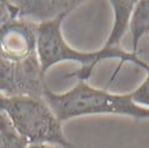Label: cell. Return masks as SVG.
Segmentation results:
<instances>
[{
	"label": "cell",
	"instance_id": "ba28073f",
	"mask_svg": "<svg viewBox=\"0 0 149 148\" xmlns=\"http://www.w3.org/2000/svg\"><path fill=\"white\" fill-rule=\"evenodd\" d=\"M0 135L3 137L4 148H27L28 143L12 127L9 118L3 112L0 114Z\"/></svg>",
	"mask_w": 149,
	"mask_h": 148
},
{
	"label": "cell",
	"instance_id": "3957f363",
	"mask_svg": "<svg viewBox=\"0 0 149 148\" xmlns=\"http://www.w3.org/2000/svg\"><path fill=\"white\" fill-rule=\"evenodd\" d=\"M43 98L61 122L88 115H119L134 120L149 119V109L137 105L130 93H113L92 87L84 81H77L71 89L64 93H55L47 87Z\"/></svg>",
	"mask_w": 149,
	"mask_h": 148
},
{
	"label": "cell",
	"instance_id": "7c38bea8",
	"mask_svg": "<svg viewBox=\"0 0 149 148\" xmlns=\"http://www.w3.org/2000/svg\"><path fill=\"white\" fill-rule=\"evenodd\" d=\"M0 148H4V142H3V137L0 135Z\"/></svg>",
	"mask_w": 149,
	"mask_h": 148
},
{
	"label": "cell",
	"instance_id": "6da1fadb",
	"mask_svg": "<svg viewBox=\"0 0 149 148\" xmlns=\"http://www.w3.org/2000/svg\"><path fill=\"white\" fill-rule=\"evenodd\" d=\"M38 23L11 18L0 24V94L43 97L45 75L37 49Z\"/></svg>",
	"mask_w": 149,
	"mask_h": 148
},
{
	"label": "cell",
	"instance_id": "277c9868",
	"mask_svg": "<svg viewBox=\"0 0 149 148\" xmlns=\"http://www.w3.org/2000/svg\"><path fill=\"white\" fill-rule=\"evenodd\" d=\"M3 112L28 146L50 145L72 148L64 135L63 122L43 97H4Z\"/></svg>",
	"mask_w": 149,
	"mask_h": 148
},
{
	"label": "cell",
	"instance_id": "8fae6325",
	"mask_svg": "<svg viewBox=\"0 0 149 148\" xmlns=\"http://www.w3.org/2000/svg\"><path fill=\"white\" fill-rule=\"evenodd\" d=\"M3 101H4V96L0 94V114L3 113Z\"/></svg>",
	"mask_w": 149,
	"mask_h": 148
},
{
	"label": "cell",
	"instance_id": "5b68a950",
	"mask_svg": "<svg viewBox=\"0 0 149 148\" xmlns=\"http://www.w3.org/2000/svg\"><path fill=\"white\" fill-rule=\"evenodd\" d=\"M17 8V18L34 23L52 21L70 12L82 4L77 0H20L14 1Z\"/></svg>",
	"mask_w": 149,
	"mask_h": 148
},
{
	"label": "cell",
	"instance_id": "8992f818",
	"mask_svg": "<svg viewBox=\"0 0 149 148\" xmlns=\"http://www.w3.org/2000/svg\"><path fill=\"white\" fill-rule=\"evenodd\" d=\"M114 12L113 27L110 29L107 42L103 44L105 49H120L121 40L128 32L130 20H131L132 11L134 9L136 1L131 0H111L109 1Z\"/></svg>",
	"mask_w": 149,
	"mask_h": 148
},
{
	"label": "cell",
	"instance_id": "52a82bcc",
	"mask_svg": "<svg viewBox=\"0 0 149 148\" xmlns=\"http://www.w3.org/2000/svg\"><path fill=\"white\" fill-rule=\"evenodd\" d=\"M128 32L132 39V53L138 55L139 42L149 34V0L136 1L130 20Z\"/></svg>",
	"mask_w": 149,
	"mask_h": 148
},
{
	"label": "cell",
	"instance_id": "9c48e42d",
	"mask_svg": "<svg viewBox=\"0 0 149 148\" xmlns=\"http://www.w3.org/2000/svg\"><path fill=\"white\" fill-rule=\"evenodd\" d=\"M130 94H131L132 101L137 104V105L149 109V71L147 72L144 81L134 91H132Z\"/></svg>",
	"mask_w": 149,
	"mask_h": 148
},
{
	"label": "cell",
	"instance_id": "30bf717a",
	"mask_svg": "<svg viewBox=\"0 0 149 148\" xmlns=\"http://www.w3.org/2000/svg\"><path fill=\"white\" fill-rule=\"evenodd\" d=\"M27 148H61V147L50 146V145H33V146H28Z\"/></svg>",
	"mask_w": 149,
	"mask_h": 148
},
{
	"label": "cell",
	"instance_id": "7a4b0ae2",
	"mask_svg": "<svg viewBox=\"0 0 149 148\" xmlns=\"http://www.w3.org/2000/svg\"><path fill=\"white\" fill-rule=\"evenodd\" d=\"M69 14H64L52 21L38 23L37 29V49L40 61V66L43 73H45L56 64L64 61H72L79 64V69L74 70L70 73V77H76L77 81L87 82L91 78L92 73L94 72L98 64L107 59H116L120 61L119 67L111 76V80L116 77L121 66L125 63H132L147 72L149 71V65L146 64L138 55L132 52H126L122 48L120 49H105L100 48L94 52H81L78 49L72 48L64 38L61 24Z\"/></svg>",
	"mask_w": 149,
	"mask_h": 148
}]
</instances>
